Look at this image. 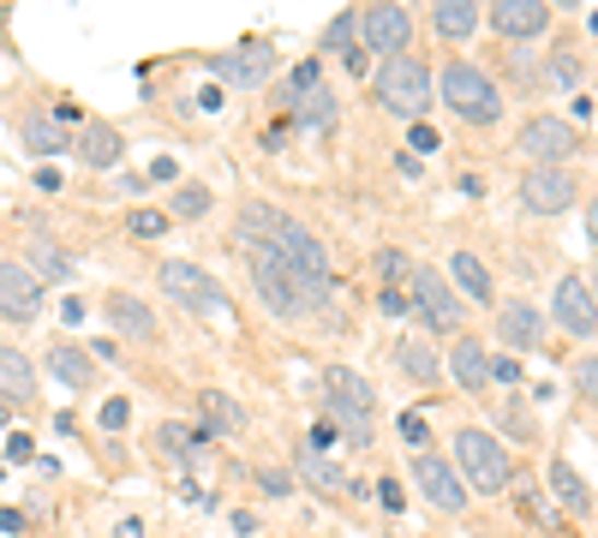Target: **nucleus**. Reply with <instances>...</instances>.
<instances>
[{
  "label": "nucleus",
  "instance_id": "13",
  "mask_svg": "<svg viewBox=\"0 0 598 538\" xmlns=\"http://www.w3.org/2000/svg\"><path fill=\"white\" fill-rule=\"evenodd\" d=\"M581 198L575 168H527L520 174V210L527 215H563Z\"/></svg>",
  "mask_w": 598,
  "mask_h": 538
},
{
  "label": "nucleus",
  "instance_id": "34",
  "mask_svg": "<svg viewBox=\"0 0 598 538\" xmlns=\"http://www.w3.org/2000/svg\"><path fill=\"white\" fill-rule=\"evenodd\" d=\"M203 443H210V437H203V431H192V425H162V455H174V460L198 455Z\"/></svg>",
  "mask_w": 598,
  "mask_h": 538
},
{
  "label": "nucleus",
  "instance_id": "32",
  "mask_svg": "<svg viewBox=\"0 0 598 538\" xmlns=\"http://www.w3.org/2000/svg\"><path fill=\"white\" fill-rule=\"evenodd\" d=\"M551 491H556V503H563V508H575V515H581V508L593 503L587 479H581V472L568 467V460H551Z\"/></svg>",
  "mask_w": 598,
  "mask_h": 538
},
{
  "label": "nucleus",
  "instance_id": "2",
  "mask_svg": "<svg viewBox=\"0 0 598 538\" xmlns=\"http://www.w3.org/2000/svg\"><path fill=\"white\" fill-rule=\"evenodd\" d=\"M372 96L384 114H396V120H425L431 114V96H437V79H431V67L419 55H396L384 60V67L372 72Z\"/></svg>",
  "mask_w": 598,
  "mask_h": 538
},
{
  "label": "nucleus",
  "instance_id": "10",
  "mask_svg": "<svg viewBox=\"0 0 598 538\" xmlns=\"http://www.w3.org/2000/svg\"><path fill=\"white\" fill-rule=\"evenodd\" d=\"M407 43H413V12H407V7H360V48H365V60H372V55L396 60V55H407Z\"/></svg>",
  "mask_w": 598,
  "mask_h": 538
},
{
  "label": "nucleus",
  "instance_id": "24",
  "mask_svg": "<svg viewBox=\"0 0 598 538\" xmlns=\"http://www.w3.org/2000/svg\"><path fill=\"white\" fill-rule=\"evenodd\" d=\"M288 120L305 126V132H336V120H341L336 90L317 84V90H305V96H294V102H288Z\"/></svg>",
  "mask_w": 598,
  "mask_h": 538
},
{
  "label": "nucleus",
  "instance_id": "6",
  "mask_svg": "<svg viewBox=\"0 0 598 538\" xmlns=\"http://www.w3.org/2000/svg\"><path fill=\"white\" fill-rule=\"evenodd\" d=\"M156 288L168 293L180 312H192V317H227L234 312V300H227V288L210 276L203 264H186V258H168L156 269Z\"/></svg>",
  "mask_w": 598,
  "mask_h": 538
},
{
  "label": "nucleus",
  "instance_id": "16",
  "mask_svg": "<svg viewBox=\"0 0 598 538\" xmlns=\"http://www.w3.org/2000/svg\"><path fill=\"white\" fill-rule=\"evenodd\" d=\"M263 252H275L282 264H294L300 276H312V281H329V246L305 222H294V215H288V227L275 234V246H263Z\"/></svg>",
  "mask_w": 598,
  "mask_h": 538
},
{
  "label": "nucleus",
  "instance_id": "43",
  "mask_svg": "<svg viewBox=\"0 0 598 538\" xmlns=\"http://www.w3.org/2000/svg\"><path fill=\"white\" fill-rule=\"evenodd\" d=\"M258 484H263V496H288V491H294V479H288L282 467H263V472H258Z\"/></svg>",
  "mask_w": 598,
  "mask_h": 538
},
{
  "label": "nucleus",
  "instance_id": "45",
  "mask_svg": "<svg viewBox=\"0 0 598 538\" xmlns=\"http://www.w3.org/2000/svg\"><path fill=\"white\" fill-rule=\"evenodd\" d=\"M491 383H520V365L515 359H491Z\"/></svg>",
  "mask_w": 598,
  "mask_h": 538
},
{
  "label": "nucleus",
  "instance_id": "15",
  "mask_svg": "<svg viewBox=\"0 0 598 538\" xmlns=\"http://www.w3.org/2000/svg\"><path fill=\"white\" fill-rule=\"evenodd\" d=\"M551 312H556V324H563L575 341L598 336V300H593L587 276H575V269H568V276L556 281V300H551Z\"/></svg>",
  "mask_w": 598,
  "mask_h": 538
},
{
  "label": "nucleus",
  "instance_id": "4",
  "mask_svg": "<svg viewBox=\"0 0 598 538\" xmlns=\"http://www.w3.org/2000/svg\"><path fill=\"white\" fill-rule=\"evenodd\" d=\"M437 96L449 102L467 126H497L503 120V90L485 67H473V60H449V67L437 72Z\"/></svg>",
  "mask_w": 598,
  "mask_h": 538
},
{
  "label": "nucleus",
  "instance_id": "28",
  "mask_svg": "<svg viewBox=\"0 0 598 538\" xmlns=\"http://www.w3.org/2000/svg\"><path fill=\"white\" fill-rule=\"evenodd\" d=\"M431 31H437L443 43H467V36L479 31V7L473 0H437V7H431Z\"/></svg>",
  "mask_w": 598,
  "mask_h": 538
},
{
  "label": "nucleus",
  "instance_id": "7",
  "mask_svg": "<svg viewBox=\"0 0 598 538\" xmlns=\"http://www.w3.org/2000/svg\"><path fill=\"white\" fill-rule=\"evenodd\" d=\"M407 300H413V317L431 329V336H461L467 324V300L449 288V276L431 264L413 269V281H407Z\"/></svg>",
  "mask_w": 598,
  "mask_h": 538
},
{
  "label": "nucleus",
  "instance_id": "42",
  "mask_svg": "<svg viewBox=\"0 0 598 538\" xmlns=\"http://www.w3.org/2000/svg\"><path fill=\"white\" fill-rule=\"evenodd\" d=\"M126 419H132L126 395H108V401H102V431H126Z\"/></svg>",
  "mask_w": 598,
  "mask_h": 538
},
{
  "label": "nucleus",
  "instance_id": "47",
  "mask_svg": "<svg viewBox=\"0 0 598 538\" xmlns=\"http://www.w3.org/2000/svg\"><path fill=\"white\" fill-rule=\"evenodd\" d=\"M377 496H384V508H401V491H396V479H377Z\"/></svg>",
  "mask_w": 598,
  "mask_h": 538
},
{
  "label": "nucleus",
  "instance_id": "37",
  "mask_svg": "<svg viewBox=\"0 0 598 538\" xmlns=\"http://www.w3.org/2000/svg\"><path fill=\"white\" fill-rule=\"evenodd\" d=\"M520 521H539L544 533H556V527H563V515H556V508L544 503L539 491H520Z\"/></svg>",
  "mask_w": 598,
  "mask_h": 538
},
{
  "label": "nucleus",
  "instance_id": "8",
  "mask_svg": "<svg viewBox=\"0 0 598 538\" xmlns=\"http://www.w3.org/2000/svg\"><path fill=\"white\" fill-rule=\"evenodd\" d=\"M210 72L222 84H234V90H263V84H270V72H275V43H270V36H246V43L210 55Z\"/></svg>",
  "mask_w": 598,
  "mask_h": 538
},
{
  "label": "nucleus",
  "instance_id": "36",
  "mask_svg": "<svg viewBox=\"0 0 598 538\" xmlns=\"http://www.w3.org/2000/svg\"><path fill=\"white\" fill-rule=\"evenodd\" d=\"M377 281H384V288H407V281H413V264L401 258V252H377Z\"/></svg>",
  "mask_w": 598,
  "mask_h": 538
},
{
  "label": "nucleus",
  "instance_id": "50",
  "mask_svg": "<svg viewBox=\"0 0 598 538\" xmlns=\"http://www.w3.org/2000/svg\"><path fill=\"white\" fill-rule=\"evenodd\" d=\"M587 234H593V246H598V198L587 203Z\"/></svg>",
  "mask_w": 598,
  "mask_h": 538
},
{
  "label": "nucleus",
  "instance_id": "39",
  "mask_svg": "<svg viewBox=\"0 0 598 538\" xmlns=\"http://www.w3.org/2000/svg\"><path fill=\"white\" fill-rule=\"evenodd\" d=\"M575 395L581 401H598V353L575 359Z\"/></svg>",
  "mask_w": 598,
  "mask_h": 538
},
{
  "label": "nucleus",
  "instance_id": "18",
  "mask_svg": "<svg viewBox=\"0 0 598 538\" xmlns=\"http://www.w3.org/2000/svg\"><path fill=\"white\" fill-rule=\"evenodd\" d=\"M485 19L497 36H508V43H532V36L551 31V7H544V0H497Z\"/></svg>",
  "mask_w": 598,
  "mask_h": 538
},
{
  "label": "nucleus",
  "instance_id": "40",
  "mask_svg": "<svg viewBox=\"0 0 598 538\" xmlns=\"http://www.w3.org/2000/svg\"><path fill=\"white\" fill-rule=\"evenodd\" d=\"M317 84H324L317 60H300V67H294V79H288V96H282V102H294V96H305V90H317Z\"/></svg>",
  "mask_w": 598,
  "mask_h": 538
},
{
  "label": "nucleus",
  "instance_id": "48",
  "mask_svg": "<svg viewBox=\"0 0 598 538\" xmlns=\"http://www.w3.org/2000/svg\"><path fill=\"white\" fill-rule=\"evenodd\" d=\"M150 179H180V168H174V162L162 156V162H150Z\"/></svg>",
  "mask_w": 598,
  "mask_h": 538
},
{
  "label": "nucleus",
  "instance_id": "33",
  "mask_svg": "<svg viewBox=\"0 0 598 538\" xmlns=\"http://www.w3.org/2000/svg\"><path fill=\"white\" fill-rule=\"evenodd\" d=\"M31 276H36V281H43V276L67 281V276H72V258H67V252H55L48 239H36V246H31Z\"/></svg>",
  "mask_w": 598,
  "mask_h": 538
},
{
  "label": "nucleus",
  "instance_id": "41",
  "mask_svg": "<svg viewBox=\"0 0 598 538\" xmlns=\"http://www.w3.org/2000/svg\"><path fill=\"white\" fill-rule=\"evenodd\" d=\"M407 150H419V156H431V150H443V138H437V126H425V120H413V126H407Z\"/></svg>",
  "mask_w": 598,
  "mask_h": 538
},
{
  "label": "nucleus",
  "instance_id": "22",
  "mask_svg": "<svg viewBox=\"0 0 598 538\" xmlns=\"http://www.w3.org/2000/svg\"><path fill=\"white\" fill-rule=\"evenodd\" d=\"M198 431L203 437H239L246 431V407L227 389H198Z\"/></svg>",
  "mask_w": 598,
  "mask_h": 538
},
{
  "label": "nucleus",
  "instance_id": "1",
  "mask_svg": "<svg viewBox=\"0 0 598 538\" xmlns=\"http://www.w3.org/2000/svg\"><path fill=\"white\" fill-rule=\"evenodd\" d=\"M246 269H251V293L270 317H312L329 305V281H312L300 276L294 264H282L275 252H246Z\"/></svg>",
  "mask_w": 598,
  "mask_h": 538
},
{
  "label": "nucleus",
  "instance_id": "49",
  "mask_svg": "<svg viewBox=\"0 0 598 538\" xmlns=\"http://www.w3.org/2000/svg\"><path fill=\"white\" fill-rule=\"evenodd\" d=\"M138 533H144V521H138V515H126V521H120V533H114V538H138Z\"/></svg>",
  "mask_w": 598,
  "mask_h": 538
},
{
  "label": "nucleus",
  "instance_id": "11",
  "mask_svg": "<svg viewBox=\"0 0 598 538\" xmlns=\"http://www.w3.org/2000/svg\"><path fill=\"white\" fill-rule=\"evenodd\" d=\"M413 484H419V496H425L437 515H461L467 508V484H461V472H455V460H443V455H413Z\"/></svg>",
  "mask_w": 598,
  "mask_h": 538
},
{
  "label": "nucleus",
  "instance_id": "46",
  "mask_svg": "<svg viewBox=\"0 0 598 538\" xmlns=\"http://www.w3.org/2000/svg\"><path fill=\"white\" fill-rule=\"evenodd\" d=\"M508 431H515V437H520V443H532V419H527V413H520V407H508Z\"/></svg>",
  "mask_w": 598,
  "mask_h": 538
},
{
  "label": "nucleus",
  "instance_id": "44",
  "mask_svg": "<svg viewBox=\"0 0 598 538\" xmlns=\"http://www.w3.org/2000/svg\"><path fill=\"white\" fill-rule=\"evenodd\" d=\"M377 305H384L389 317H407V312H413V300H407V288H384V293H377Z\"/></svg>",
  "mask_w": 598,
  "mask_h": 538
},
{
  "label": "nucleus",
  "instance_id": "9",
  "mask_svg": "<svg viewBox=\"0 0 598 538\" xmlns=\"http://www.w3.org/2000/svg\"><path fill=\"white\" fill-rule=\"evenodd\" d=\"M515 144L520 156H532V168H568V156L581 150V132L568 120H556V114H532Z\"/></svg>",
  "mask_w": 598,
  "mask_h": 538
},
{
  "label": "nucleus",
  "instance_id": "30",
  "mask_svg": "<svg viewBox=\"0 0 598 538\" xmlns=\"http://www.w3.org/2000/svg\"><path fill=\"white\" fill-rule=\"evenodd\" d=\"M210 210H215V191H210V186H198V179H180V186H174L168 222H203Z\"/></svg>",
  "mask_w": 598,
  "mask_h": 538
},
{
  "label": "nucleus",
  "instance_id": "23",
  "mask_svg": "<svg viewBox=\"0 0 598 538\" xmlns=\"http://www.w3.org/2000/svg\"><path fill=\"white\" fill-rule=\"evenodd\" d=\"M19 144L48 168V156H67V150H72V132L55 120V114H24V120H19Z\"/></svg>",
  "mask_w": 598,
  "mask_h": 538
},
{
  "label": "nucleus",
  "instance_id": "5",
  "mask_svg": "<svg viewBox=\"0 0 598 538\" xmlns=\"http://www.w3.org/2000/svg\"><path fill=\"white\" fill-rule=\"evenodd\" d=\"M455 472H461V484H467V496H503L508 491V479H515V467H508V455H503V443L491 437V431H479V425H461L455 431Z\"/></svg>",
  "mask_w": 598,
  "mask_h": 538
},
{
  "label": "nucleus",
  "instance_id": "51",
  "mask_svg": "<svg viewBox=\"0 0 598 538\" xmlns=\"http://www.w3.org/2000/svg\"><path fill=\"white\" fill-rule=\"evenodd\" d=\"M587 288H593V300H598V269H593V281H587Z\"/></svg>",
  "mask_w": 598,
  "mask_h": 538
},
{
  "label": "nucleus",
  "instance_id": "52",
  "mask_svg": "<svg viewBox=\"0 0 598 538\" xmlns=\"http://www.w3.org/2000/svg\"><path fill=\"white\" fill-rule=\"evenodd\" d=\"M7 419H12V407H0V425H7Z\"/></svg>",
  "mask_w": 598,
  "mask_h": 538
},
{
  "label": "nucleus",
  "instance_id": "19",
  "mask_svg": "<svg viewBox=\"0 0 598 538\" xmlns=\"http://www.w3.org/2000/svg\"><path fill=\"white\" fill-rule=\"evenodd\" d=\"M72 156L84 162V168H120V156H126V138H120V126H108V120H84V132L72 138Z\"/></svg>",
  "mask_w": 598,
  "mask_h": 538
},
{
  "label": "nucleus",
  "instance_id": "3",
  "mask_svg": "<svg viewBox=\"0 0 598 538\" xmlns=\"http://www.w3.org/2000/svg\"><path fill=\"white\" fill-rule=\"evenodd\" d=\"M324 413H329V425H336V431H348V443H372L377 389L353 365H329L324 371Z\"/></svg>",
  "mask_w": 598,
  "mask_h": 538
},
{
  "label": "nucleus",
  "instance_id": "31",
  "mask_svg": "<svg viewBox=\"0 0 598 538\" xmlns=\"http://www.w3.org/2000/svg\"><path fill=\"white\" fill-rule=\"evenodd\" d=\"M300 479L312 484L317 496H336L341 484H348V479H341V467H336V460H329V455H317V448H300Z\"/></svg>",
  "mask_w": 598,
  "mask_h": 538
},
{
  "label": "nucleus",
  "instance_id": "14",
  "mask_svg": "<svg viewBox=\"0 0 598 538\" xmlns=\"http://www.w3.org/2000/svg\"><path fill=\"white\" fill-rule=\"evenodd\" d=\"M102 317H108V329L120 341H162V324H156V312H150V300H144V293H132V288H108V293H102Z\"/></svg>",
  "mask_w": 598,
  "mask_h": 538
},
{
  "label": "nucleus",
  "instance_id": "35",
  "mask_svg": "<svg viewBox=\"0 0 598 538\" xmlns=\"http://www.w3.org/2000/svg\"><path fill=\"white\" fill-rule=\"evenodd\" d=\"M126 234L132 239H162L168 234V210H132L126 215Z\"/></svg>",
  "mask_w": 598,
  "mask_h": 538
},
{
  "label": "nucleus",
  "instance_id": "17",
  "mask_svg": "<svg viewBox=\"0 0 598 538\" xmlns=\"http://www.w3.org/2000/svg\"><path fill=\"white\" fill-rule=\"evenodd\" d=\"M282 227H288V210H275L270 198H246L239 215H234V246L239 252H263V246H275Z\"/></svg>",
  "mask_w": 598,
  "mask_h": 538
},
{
  "label": "nucleus",
  "instance_id": "21",
  "mask_svg": "<svg viewBox=\"0 0 598 538\" xmlns=\"http://www.w3.org/2000/svg\"><path fill=\"white\" fill-rule=\"evenodd\" d=\"M497 341H503V348H515V353H532L544 341V317L532 312L527 300L497 305Z\"/></svg>",
  "mask_w": 598,
  "mask_h": 538
},
{
  "label": "nucleus",
  "instance_id": "27",
  "mask_svg": "<svg viewBox=\"0 0 598 538\" xmlns=\"http://www.w3.org/2000/svg\"><path fill=\"white\" fill-rule=\"evenodd\" d=\"M449 281H455V293H461V300H479V305H491V293H497L491 269L479 264L473 252H455V258H449Z\"/></svg>",
  "mask_w": 598,
  "mask_h": 538
},
{
  "label": "nucleus",
  "instance_id": "25",
  "mask_svg": "<svg viewBox=\"0 0 598 538\" xmlns=\"http://www.w3.org/2000/svg\"><path fill=\"white\" fill-rule=\"evenodd\" d=\"M36 401V365L19 348H0V407Z\"/></svg>",
  "mask_w": 598,
  "mask_h": 538
},
{
  "label": "nucleus",
  "instance_id": "26",
  "mask_svg": "<svg viewBox=\"0 0 598 538\" xmlns=\"http://www.w3.org/2000/svg\"><path fill=\"white\" fill-rule=\"evenodd\" d=\"M449 371H455V383L461 389H485L491 383V353L479 348V336H455V348H449Z\"/></svg>",
  "mask_w": 598,
  "mask_h": 538
},
{
  "label": "nucleus",
  "instance_id": "38",
  "mask_svg": "<svg viewBox=\"0 0 598 538\" xmlns=\"http://www.w3.org/2000/svg\"><path fill=\"white\" fill-rule=\"evenodd\" d=\"M396 431H401V443L413 448V455H425V443H431V419L419 413V407H413V413H401V425H396Z\"/></svg>",
  "mask_w": 598,
  "mask_h": 538
},
{
  "label": "nucleus",
  "instance_id": "29",
  "mask_svg": "<svg viewBox=\"0 0 598 538\" xmlns=\"http://www.w3.org/2000/svg\"><path fill=\"white\" fill-rule=\"evenodd\" d=\"M396 365L419 383V389H437V377H443V359L431 341H396Z\"/></svg>",
  "mask_w": 598,
  "mask_h": 538
},
{
  "label": "nucleus",
  "instance_id": "12",
  "mask_svg": "<svg viewBox=\"0 0 598 538\" xmlns=\"http://www.w3.org/2000/svg\"><path fill=\"white\" fill-rule=\"evenodd\" d=\"M43 317V281L31 276V264L0 258V324H36Z\"/></svg>",
  "mask_w": 598,
  "mask_h": 538
},
{
  "label": "nucleus",
  "instance_id": "20",
  "mask_svg": "<svg viewBox=\"0 0 598 538\" xmlns=\"http://www.w3.org/2000/svg\"><path fill=\"white\" fill-rule=\"evenodd\" d=\"M43 365H48V377H55L60 389H79V395L96 389V359L84 353L79 341H48V359H43Z\"/></svg>",
  "mask_w": 598,
  "mask_h": 538
}]
</instances>
